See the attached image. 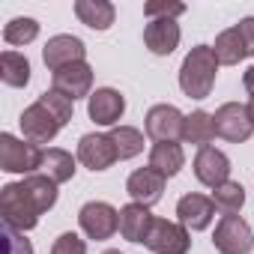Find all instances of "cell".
<instances>
[{
	"instance_id": "obj_1",
	"label": "cell",
	"mask_w": 254,
	"mask_h": 254,
	"mask_svg": "<svg viewBox=\"0 0 254 254\" xmlns=\"http://www.w3.org/2000/svg\"><path fill=\"white\" fill-rule=\"evenodd\" d=\"M57 203V183L45 174H30L24 183H9L0 189V215L6 227L15 230H33L39 224V215L48 212Z\"/></svg>"
},
{
	"instance_id": "obj_2",
	"label": "cell",
	"mask_w": 254,
	"mask_h": 254,
	"mask_svg": "<svg viewBox=\"0 0 254 254\" xmlns=\"http://www.w3.org/2000/svg\"><path fill=\"white\" fill-rule=\"evenodd\" d=\"M215 75H218V60L212 54V45H194L180 66V87L189 99H206L212 93Z\"/></svg>"
},
{
	"instance_id": "obj_3",
	"label": "cell",
	"mask_w": 254,
	"mask_h": 254,
	"mask_svg": "<svg viewBox=\"0 0 254 254\" xmlns=\"http://www.w3.org/2000/svg\"><path fill=\"white\" fill-rule=\"evenodd\" d=\"M42 153H45V150H39L36 144L18 141V138L9 135V132L0 135V168H3L6 174H27V177H30L33 171H39Z\"/></svg>"
},
{
	"instance_id": "obj_4",
	"label": "cell",
	"mask_w": 254,
	"mask_h": 254,
	"mask_svg": "<svg viewBox=\"0 0 254 254\" xmlns=\"http://www.w3.org/2000/svg\"><path fill=\"white\" fill-rule=\"evenodd\" d=\"M78 224H81V230H84L90 239L102 242V239H111V236L120 230V212H117L111 203H105V200H90V203L81 206Z\"/></svg>"
},
{
	"instance_id": "obj_5",
	"label": "cell",
	"mask_w": 254,
	"mask_h": 254,
	"mask_svg": "<svg viewBox=\"0 0 254 254\" xmlns=\"http://www.w3.org/2000/svg\"><path fill=\"white\" fill-rule=\"evenodd\" d=\"M212 245L218 254H248L254 248V233L239 215H221L212 233Z\"/></svg>"
},
{
	"instance_id": "obj_6",
	"label": "cell",
	"mask_w": 254,
	"mask_h": 254,
	"mask_svg": "<svg viewBox=\"0 0 254 254\" xmlns=\"http://www.w3.org/2000/svg\"><path fill=\"white\" fill-rule=\"evenodd\" d=\"M144 245L156 254H189L191 236L183 224L168 221V218H153V227L144 239Z\"/></svg>"
},
{
	"instance_id": "obj_7",
	"label": "cell",
	"mask_w": 254,
	"mask_h": 254,
	"mask_svg": "<svg viewBox=\"0 0 254 254\" xmlns=\"http://www.w3.org/2000/svg\"><path fill=\"white\" fill-rule=\"evenodd\" d=\"M21 132H24V141H30V144H51L54 138H57V132L63 129L60 126V120L36 99L30 108H24V114H21Z\"/></svg>"
},
{
	"instance_id": "obj_8",
	"label": "cell",
	"mask_w": 254,
	"mask_h": 254,
	"mask_svg": "<svg viewBox=\"0 0 254 254\" xmlns=\"http://www.w3.org/2000/svg\"><path fill=\"white\" fill-rule=\"evenodd\" d=\"M183 126H186V114H180V108L174 105H156L147 111V135L156 144L183 141Z\"/></svg>"
},
{
	"instance_id": "obj_9",
	"label": "cell",
	"mask_w": 254,
	"mask_h": 254,
	"mask_svg": "<svg viewBox=\"0 0 254 254\" xmlns=\"http://www.w3.org/2000/svg\"><path fill=\"white\" fill-rule=\"evenodd\" d=\"M212 120H215V135L224 138V141H230V144H242V141H248L251 132H254V126H251V120H248V108L239 105V102L221 105V108L212 114Z\"/></svg>"
},
{
	"instance_id": "obj_10",
	"label": "cell",
	"mask_w": 254,
	"mask_h": 254,
	"mask_svg": "<svg viewBox=\"0 0 254 254\" xmlns=\"http://www.w3.org/2000/svg\"><path fill=\"white\" fill-rule=\"evenodd\" d=\"M78 162H81L84 168H90L93 174H96V171H108L114 162H120L111 135H96V132L84 135V138L78 141Z\"/></svg>"
},
{
	"instance_id": "obj_11",
	"label": "cell",
	"mask_w": 254,
	"mask_h": 254,
	"mask_svg": "<svg viewBox=\"0 0 254 254\" xmlns=\"http://www.w3.org/2000/svg\"><path fill=\"white\" fill-rule=\"evenodd\" d=\"M84 54H87L84 42L78 36H66V33L51 36L45 42V48H42V60H45V66L51 72H60V69H66L72 63H84Z\"/></svg>"
},
{
	"instance_id": "obj_12",
	"label": "cell",
	"mask_w": 254,
	"mask_h": 254,
	"mask_svg": "<svg viewBox=\"0 0 254 254\" xmlns=\"http://www.w3.org/2000/svg\"><path fill=\"white\" fill-rule=\"evenodd\" d=\"M126 111V99L114 87H102L87 99V114L96 126H117Z\"/></svg>"
},
{
	"instance_id": "obj_13",
	"label": "cell",
	"mask_w": 254,
	"mask_h": 254,
	"mask_svg": "<svg viewBox=\"0 0 254 254\" xmlns=\"http://www.w3.org/2000/svg\"><path fill=\"white\" fill-rule=\"evenodd\" d=\"M194 177H197L203 186L218 189L221 183L230 180V159H227L221 150H215V147H203V150H197V156H194Z\"/></svg>"
},
{
	"instance_id": "obj_14",
	"label": "cell",
	"mask_w": 254,
	"mask_h": 254,
	"mask_svg": "<svg viewBox=\"0 0 254 254\" xmlns=\"http://www.w3.org/2000/svg\"><path fill=\"white\" fill-rule=\"evenodd\" d=\"M177 218L186 230H206L215 218V203L206 194H183L177 203Z\"/></svg>"
},
{
	"instance_id": "obj_15",
	"label": "cell",
	"mask_w": 254,
	"mask_h": 254,
	"mask_svg": "<svg viewBox=\"0 0 254 254\" xmlns=\"http://www.w3.org/2000/svg\"><path fill=\"white\" fill-rule=\"evenodd\" d=\"M90 87H93V69L84 60V63H72V66L54 72V87L51 90H57V93H63L66 99L75 102V99H84V96L90 99L93 96Z\"/></svg>"
},
{
	"instance_id": "obj_16",
	"label": "cell",
	"mask_w": 254,
	"mask_h": 254,
	"mask_svg": "<svg viewBox=\"0 0 254 254\" xmlns=\"http://www.w3.org/2000/svg\"><path fill=\"white\" fill-rule=\"evenodd\" d=\"M126 191H129L132 203H141V206H156L162 200V191H165V177L156 174L153 168H141L129 177L126 183Z\"/></svg>"
},
{
	"instance_id": "obj_17",
	"label": "cell",
	"mask_w": 254,
	"mask_h": 254,
	"mask_svg": "<svg viewBox=\"0 0 254 254\" xmlns=\"http://www.w3.org/2000/svg\"><path fill=\"white\" fill-rule=\"evenodd\" d=\"M144 45L153 54H159V57L174 54L177 45H180V24H177V18H153L144 27Z\"/></svg>"
},
{
	"instance_id": "obj_18",
	"label": "cell",
	"mask_w": 254,
	"mask_h": 254,
	"mask_svg": "<svg viewBox=\"0 0 254 254\" xmlns=\"http://www.w3.org/2000/svg\"><path fill=\"white\" fill-rule=\"evenodd\" d=\"M150 227H153V212H150V206L129 203V206L120 209V233H123V239L141 242V245H144Z\"/></svg>"
},
{
	"instance_id": "obj_19",
	"label": "cell",
	"mask_w": 254,
	"mask_h": 254,
	"mask_svg": "<svg viewBox=\"0 0 254 254\" xmlns=\"http://www.w3.org/2000/svg\"><path fill=\"white\" fill-rule=\"evenodd\" d=\"M183 165H186V153H183L180 144H156V147L150 150V165H147V168H153V171L162 174L165 180L177 177V174L183 171Z\"/></svg>"
},
{
	"instance_id": "obj_20",
	"label": "cell",
	"mask_w": 254,
	"mask_h": 254,
	"mask_svg": "<svg viewBox=\"0 0 254 254\" xmlns=\"http://www.w3.org/2000/svg\"><path fill=\"white\" fill-rule=\"evenodd\" d=\"M75 15L81 24L93 27V30H108L114 24V3H108V0H78L75 3Z\"/></svg>"
},
{
	"instance_id": "obj_21",
	"label": "cell",
	"mask_w": 254,
	"mask_h": 254,
	"mask_svg": "<svg viewBox=\"0 0 254 254\" xmlns=\"http://www.w3.org/2000/svg\"><path fill=\"white\" fill-rule=\"evenodd\" d=\"M212 138H215V120H212V114L191 111L186 117V126H183V141L186 144H197L203 150V147L212 144Z\"/></svg>"
},
{
	"instance_id": "obj_22",
	"label": "cell",
	"mask_w": 254,
	"mask_h": 254,
	"mask_svg": "<svg viewBox=\"0 0 254 254\" xmlns=\"http://www.w3.org/2000/svg\"><path fill=\"white\" fill-rule=\"evenodd\" d=\"M212 54H215L218 66H236L239 60H245V57H248V48H245V42H242L239 30H236V27H230V30H224V33H218V36H215Z\"/></svg>"
},
{
	"instance_id": "obj_23",
	"label": "cell",
	"mask_w": 254,
	"mask_h": 254,
	"mask_svg": "<svg viewBox=\"0 0 254 254\" xmlns=\"http://www.w3.org/2000/svg\"><path fill=\"white\" fill-rule=\"evenodd\" d=\"M39 171H42L48 180H54V183L60 186V183H69V180L75 177V159H72V153L51 147V150L42 153V165H39Z\"/></svg>"
},
{
	"instance_id": "obj_24",
	"label": "cell",
	"mask_w": 254,
	"mask_h": 254,
	"mask_svg": "<svg viewBox=\"0 0 254 254\" xmlns=\"http://www.w3.org/2000/svg\"><path fill=\"white\" fill-rule=\"evenodd\" d=\"M0 78L6 87H24L30 81V60L18 51H3L0 54Z\"/></svg>"
},
{
	"instance_id": "obj_25",
	"label": "cell",
	"mask_w": 254,
	"mask_h": 254,
	"mask_svg": "<svg viewBox=\"0 0 254 254\" xmlns=\"http://www.w3.org/2000/svg\"><path fill=\"white\" fill-rule=\"evenodd\" d=\"M111 141H114V147H117L120 162L135 159L138 153H144V135L135 129V126H117V129L111 132Z\"/></svg>"
},
{
	"instance_id": "obj_26",
	"label": "cell",
	"mask_w": 254,
	"mask_h": 254,
	"mask_svg": "<svg viewBox=\"0 0 254 254\" xmlns=\"http://www.w3.org/2000/svg\"><path fill=\"white\" fill-rule=\"evenodd\" d=\"M212 203H215V209L218 212H224V215H236L239 209H242V203H245V189L239 186V183H221L218 189H212Z\"/></svg>"
},
{
	"instance_id": "obj_27",
	"label": "cell",
	"mask_w": 254,
	"mask_h": 254,
	"mask_svg": "<svg viewBox=\"0 0 254 254\" xmlns=\"http://www.w3.org/2000/svg\"><path fill=\"white\" fill-rule=\"evenodd\" d=\"M39 36V24L33 18H12L6 27H3V39L9 45H27Z\"/></svg>"
},
{
	"instance_id": "obj_28",
	"label": "cell",
	"mask_w": 254,
	"mask_h": 254,
	"mask_svg": "<svg viewBox=\"0 0 254 254\" xmlns=\"http://www.w3.org/2000/svg\"><path fill=\"white\" fill-rule=\"evenodd\" d=\"M39 102L60 120V126H66L69 120H72V108H75V102L72 99H66L63 93H57V90H45L42 96H39Z\"/></svg>"
},
{
	"instance_id": "obj_29",
	"label": "cell",
	"mask_w": 254,
	"mask_h": 254,
	"mask_svg": "<svg viewBox=\"0 0 254 254\" xmlns=\"http://www.w3.org/2000/svg\"><path fill=\"white\" fill-rule=\"evenodd\" d=\"M186 12L183 3H168V0H150L144 3V15L153 21V18H180Z\"/></svg>"
},
{
	"instance_id": "obj_30",
	"label": "cell",
	"mask_w": 254,
	"mask_h": 254,
	"mask_svg": "<svg viewBox=\"0 0 254 254\" xmlns=\"http://www.w3.org/2000/svg\"><path fill=\"white\" fill-rule=\"evenodd\" d=\"M51 254H87V242H84L78 233H60V236L54 239Z\"/></svg>"
},
{
	"instance_id": "obj_31",
	"label": "cell",
	"mask_w": 254,
	"mask_h": 254,
	"mask_svg": "<svg viewBox=\"0 0 254 254\" xmlns=\"http://www.w3.org/2000/svg\"><path fill=\"white\" fill-rule=\"evenodd\" d=\"M3 236H6V254H33V248H30V242L24 239L21 230L3 224Z\"/></svg>"
},
{
	"instance_id": "obj_32",
	"label": "cell",
	"mask_w": 254,
	"mask_h": 254,
	"mask_svg": "<svg viewBox=\"0 0 254 254\" xmlns=\"http://www.w3.org/2000/svg\"><path fill=\"white\" fill-rule=\"evenodd\" d=\"M236 30H239V36H242L248 54H254V18H242V21L236 24Z\"/></svg>"
},
{
	"instance_id": "obj_33",
	"label": "cell",
	"mask_w": 254,
	"mask_h": 254,
	"mask_svg": "<svg viewBox=\"0 0 254 254\" xmlns=\"http://www.w3.org/2000/svg\"><path fill=\"white\" fill-rule=\"evenodd\" d=\"M242 84H245V90H248V96L254 99V66H248V72L242 75Z\"/></svg>"
},
{
	"instance_id": "obj_34",
	"label": "cell",
	"mask_w": 254,
	"mask_h": 254,
	"mask_svg": "<svg viewBox=\"0 0 254 254\" xmlns=\"http://www.w3.org/2000/svg\"><path fill=\"white\" fill-rule=\"evenodd\" d=\"M245 108H248V120H251V126H254V99H251V102H248Z\"/></svg>"
},
{
	"instance_id": "obj_35",
	"label": "cell",
	"mask_w": 254,
	"mask_h": 254,
	"mask_svg": "<svg viewBox=\"0 0 254 254\" xmlns=\"http://www.w3.org/2000/svg\"><path fill=\"white\" fill-rule=\"evenodd\" d=\"M105 254H120V251H105Z\"/></svg>"
}]
</instances>
